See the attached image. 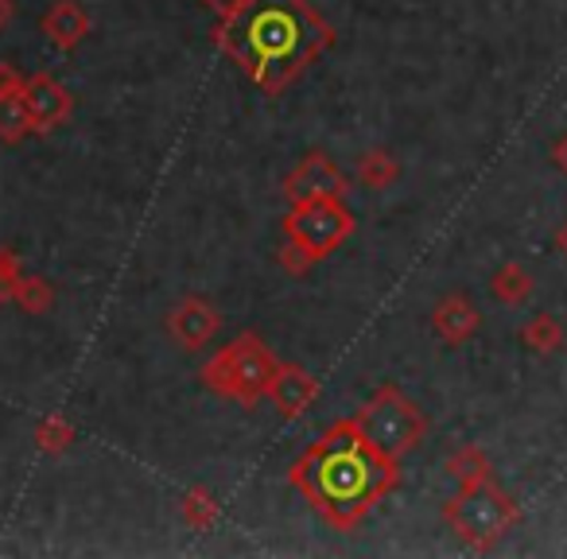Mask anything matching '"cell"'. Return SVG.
<instances>
[{
	"label": "cell",
	"mask_w": 567,
	"mask_h": 559,
	"mask_svg": "<svg viewBox=\"0 0 567 559\" xmlns=\"http://www.w3.org/2000/svg\"><path fill=\"white\" fill-rule=\"evenodd\" d=\"M179 509H183V520H187L195 532H210L221 517V501L214 497V489H206V486H190L187 494H183Z\"/></svg>",
	"instance_id": "obj_17"
},
{
	"label": "cell",
	"mask_w": 567,
	"mask_h": 559,
	"mask_svg": "<svg viewBox=\"0 0 567 559\" xmlns=\"http://www.w3.org/2000/svg\"><path fill=\"white\" fill-rule=\"evenodd\" d=\"M12 303H17L24 315H48V311L55 308V284L43 280V276H20Z\"/></svg>",
	"instance_id": "obj_19"
},
{
	"label": "cell",
	"mask_w": 567,
	"mask_h": 559,
	"mask_svg": "<svg viewBox=\"0 0 567 559\" xmlns=\"http://www.w3.org/2000/svg\"><path fill=\"white\" fill-rule=\"evenodd\" d=\"M354 424H358V432L370 439V447H378L381 455L393 458V463H404L427 435V416L420 412V404L409 401L396 385H381L378 393L354 412Z\"/></svg>",
	"instance_id": "obj_5"
},
{
	"label": "cell",
	"mask_w": 567,
	"mask_h": 559,
	"mask_svg": "<svg viewBox=\"0 0 567 559\" xmlns=\"http://www.w3.org/2000/svg\"><path fill=\"white\" fill-rule=\"evenodd\" d=\"M319 393H323V389H319V381L311 377L303 365L280 362V370H276L265 401H272V408L280 412V420H303L311 408H316Z\"/></svg>",
	"instance_id": "obj_10"
},
{
	"label": "cell",
	"mask_w": 567,
	"mask_h": 559,
	"mask_svg": "<svg viewBox=\"0 0 567 559\" xmlns=\"http://www.w3.org/2000/svg\"><path fill=\"white\" fill-rule=\"evenodd\" d=\"M482 327V311L474 308V300H466L463 292L443 296L440 303L432 308V331L440 334L447 346H463L478 334Z\"/></svg>",
	"instance_id": "obj_12"
},
{
	"label": "cell",
	"mask_w": 567,
	"mask_h": 559,
	"mask_svg": "<svg viewBox=\"0 0 567 559\" xmlns=\"http://www.w3.org/2000/svg\"><path fill=\"white\" fill-rule=\"evenodd\" d=\"M556 249H559V252H564V257H567V221H564V226L556 229Z\"/></svg>",
	"instance_id": "obj_27"
},
{
	"label": "cell",
	"mask_w": 567,
	"mask_h": 559,
	"mask_svg": "<svg viewBox=\"0 0 567 559\" xmlns=\"http://www.w3.org/2000/svg\"><path fill=\"white\" fill-rule=\"evenodd\" d=\"M276 370H280V362H276V354L265 346V339L245 331L198 370V381H203L210 393L229 396V401H237L241 408H252L257 401H265Z\"/></svg>",
	"instance_id": "obj_3"
},
{
	"label": "cell",
	"mask_w": 567,
	"mask_h": 559,
	"mask_svg": "<svg viewBox=\"0 0 567 559\" xmlns=\"http://www.w3.org/2000/svg\"><path fill=\"white\" fill-rule=\"evenodd\" d=\"M24 97H28V110H32V128L35 136H51L59 125H66L74 113V97L71 90L63 86L59 79L51 74H32L24 82Z\"/></svg>",
	"instance_id": "obj_9"
},
{
	"label": "cell",
	"mask_w": 567,
	"mask_h": 559,
	"mask_svg": "<svg viewBox=\"0 0 567 559\" xmlns=\"http://www.w3.org/2000/svg\"><path fill=\"white\" fill-rule=\"evenodd\" d=\"M284 198L288 206L311 203V198H347L350 195V175L334 164L327 152H311L296 164V172L284 179Z\"/></svg>",
	"instance_id": "obj_7"
},
{
	"label": "cell",
	"mask_w": 567,
	"mask_h": 559,
	"mask_svg": "<svg viewBox=\"0 0 567 559\" xmlns=\"http://www.w3.org/2000/svg\"><path fill=\"white\" fill-rule=\"evenodd\" d=\"M32 128V110H28L24 90H12V94H0V141L4 144H20L28 141Z\"/></svg>",
	"instance_id": "obj_14"
},
{
	"label": "cell",
	"mask_w": 567,
	"mask_h": 559,
	"mask_svg": "<svg viewBox=\"0 0 567 559\" xmlns=\"http://www.w3.org/2000/svg\"><path fill=\"white\" fill-rule=\"evenodd\" d=\"M206 9L214 12L218 20H226V17H234V12H241L245 9V0H203Z\"/></svg>",
	"instance_id": "obj_24"
},
{
	"label": "cell",
	"mask_w": 567,
	"mask_h": 559,
	"mask_svg": "<svg viewBox=\"0 0 567 559\" xmlns=\"http://www.w3.org/2000/svg\"><path fill=\"white\" fill-rule=\"evenodd\" d=\"M276 260H280L284 272H292V276H303L311 265H316V260H311L308 252H303L296 241H288V237H284V245H280V252H276Z\"/></svg>",
	"instance_id": "obj_22"
},
{
	"label": "cell",
	"mask_w": 567,
	"mask_h": 559,
	"mask_svg": "<svg viewBox=\"0 0 567 559\" xmlns=\"http://www.w3.org/2000/svg\"><path fill=\"white\" fill-rule=\"evenodd\" d=\"M40 28H43V35H48L51 48L71 55V51H79L82 43H86L90 12L82 9V0H55V4L43 12Z\"/></svg>",
	"instance_id": "obj_11"
},
{
	"label": "cell",
	"mask_w": 567,
	"mask_h": 559,
	"mask_svg": "<svg viewBox=\"0 0 567 559\" xmlns=\"http://www.w3.org/2000/svg\"><path fill=\"white\" fill-rule=\"evenodd\" d=\"M551 159H556V167H559V172L567 175V133L559 136L556 144H551Z\"/></svg>",
	"instance_id": "obj_25"
},
{
	"label": "cell",
	"mask_w": 567,
	"mask_h": 559,
	"mask_svg": "<svg viewBox=\"0 0 567 559\" xmlns=\"http://www.w3.org/2000/svg\"><path fill=\"white\" fill-rule=\"evenodd\" d=\"M74 443V424L66 416H59V412H51V416H43L40 424H35V447L43 451V455L59 458L66 455Z\"/></svg>",
	"instance_id": "obj_20"
},
{
	"label": "cell",
	"mask_w": 567,
	"mask_h": 559,
	"mask_svg": "<svg viewBox=\"0 0 567 559\" xmlns=\"http://www.w3.org/2000/svg\"><path fill=\"white\" fill-rule=\"evenodd\" d=\"M288 482L303 494V501L331 520L334 528L350 532L358 528L378 501H385L401 482V463L385 458L378 447H370L358 432L354 416L334 420L308 451L292 463Z\"/></svg>",
	"instance_id": "obj_1"
},
{
	"label": "cell",
	"mask_w": 567,
	"mask_h": 559,
	"mask_svg": "<svg viewBox=\"0 0 567 559\" xmlns=\"http://www.w3.org/2000/svg\"><path fill=\"white\" fill-rule=\"evenodd\" d=\"M520 342H525L533 354L548 358L564 346V327L556 323V315H533L525 327H520Z\"/></svg>",
	"instance_id": "obj_18"
},
{
	"label": "cell",
	"mask_w": 567,
	"mask_h": 559,
	"mask_svg": "<svg viewBox=\"0 0 567 559\" xmlns=\"http://www.w3.org/2000/svg\"><path fill=\"white\" fill-rule=\"evenodd\" d=\"M167 334L179 350H203L221 331V311L206 296H183L164 319Z\"/></svg>",
	"instance_id": "obj_8"
},
{
	"label": "cell",
	"mask_w": 567,
	"mask_h": 559,
	"mask_svg": "<svg viewBox=\"0 0 567 559\" xmlns=\"http://www.w3.org/2000/svg\"><path fill=\"white\" fill-rule=\"evenodd\" d=\"M447 474L458 486H474V482L494 478V466H489V455L478 443H463V447H455L447 455Z\"/></svg>",
	"instance_id": "obj_15"
},
{
	"label": "cell",
	"mask_w": 567,
	"mask_h": 559,
	"mask_svg": "<svg viewBox=\"0 0 567 559\" xmlns=\"http://www.w3.org/2000/svg\"><path fill=\"white\" fill-rule=\"evenodd\" d=\"M210 35L265 94L292 86L334 43V28L308 0H245V9L218 20Z\"/></svg>",
	"instance_id": "obj_2"
},
{
	"label": "cell",
	"mask_w": 567,
	"mask_h": 559,
	"mask_svg": "<svg viewBox=\"0 0 567 559\" xmlns=\"http://www.w3.org/2000/svg\"><path fill=\"white\" fill-rule=\"evenodd\" d=\"M396 179H401V159H396L393 152L373 148L358 159V183H362L365 190H385V187H393Z\"/></svg>",
	"instance_id": "obj_16"
},
{
	"label": "cell",
	"mask_w": 567,
	"mask_h": 559,
	"mask_svg": "<svg viewBox=\"0 0 567 559\" xmlns=\"http://www.w3.org/2000/svg\"><path fill=\"white\" fill-rule=\"evenodd\" d=\"M24 74H20L17 63H9V59H0V94H12V90H24Z\"/></svg>",
	"instance_id": "obj_23"
},
{
	"label": "cell",
	"mask_w": 567,
	"mask_h": 559,
	"mask_svg": "<svg viewBox=\"0 0 567 559\" xmlns=\"http://www.w3.org/2000/svg\"><path fill=\"white\" fill-rule=\"evenodd\" d=\"M489 292H494V300L505 303V308H525V303L533 300V292H536V280L528 276L525 265H517V260H505V265L489 276Z\"/></svg>",
	"instance_id": "obj_13"
},
{
	"label": "cell",
	"mask_w": 567,
	"mask_h": 559,
	"mask_svg": "<svg viewBox=\"0 0 567 559\" xmlns=\"http://www.w3.org/2000/svg\"><path fill=\"white\" fill-rule=\"evenodd\" d=\"M20 276H24V265H20V252L17 249H0V303H12V296H17V284Z\"/></svg>",
	"instance_id": "obj_21"
},
{
	"label": "cell",
	"mask_w": 567,
	"mask_h": 559,
	"mask_svg": "<svg viewBox=\"0 0 567 559\" xmlns=\"http://www.w3.org/2000/svg\"><path fill=\"white\" fill-rule=\"evenodd\" d=\"M447 528L474 551H489L520 520V505L494 478L458 486V494L443 505Z\"/></svg>",
	"instance_id": "obj_4"
},
{
	"label": "cell",
	"mask_w": 567,
	"mask_h": 559,
	"mask_svg": "<svg viewBox=\"0 0 567 559\" xmlns=\"http://www.w3.org/2000/svg\"><path fill=\"white\" fill-rule=\"evenodd\" d=\"M12 17H17V4H12V0H0V32L12 24Z\"/></svg>",
	"instance_id": "obj_26"
},
{
	"label": "cell",
	"mask_w": 567,
	"mask_h": 559,
	"mask_svg": "<svg viewBox=\"0 0 567 559\" xmlns=\"http://www.w3.org/2000/svg\"><path fill=\"white\" fill-rule=\"evenodd\" d=\"M358 229V218L350 214L347 198H311L296 203L284 214V237L296 241L311 260H327L350 234Z\"/></svg>",
	"instance_id": "obj_6"
}]
</instances>
